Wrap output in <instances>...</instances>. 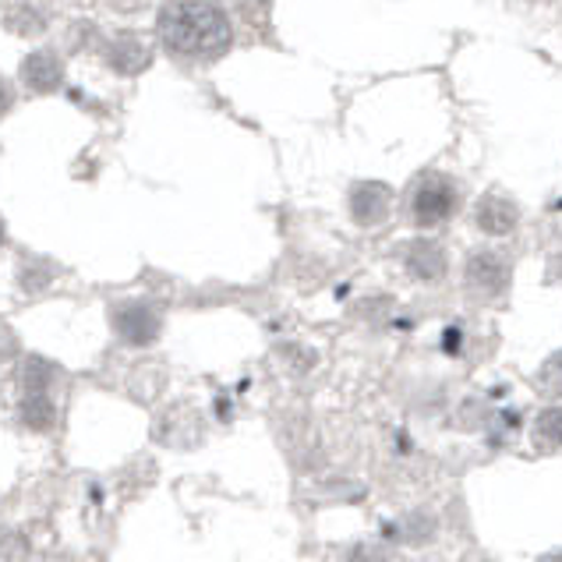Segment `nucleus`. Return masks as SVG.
I'll return each mask as SVG.
<instances>
[{
    "label": "nucleus",
    "mask_w": 562,
    "mask_h": 562,
    "mask_svg": "<svg viewBox=\"0 0 562 562\" xmlns=\"http://www.w3.org/2000/svg\"><path fill=\"white\" fill-rule=\"evenodd\" d=\"M159 36L173 54L216 57L231 46V22L209 0H170L159 11Z\"/></svg>",
    "instance_id": "1"
},
{
    "label": "nucleus",
    "mask_w": 562,
    "mask_h": 562,
    "mask_svg": "<svg viewBox=\"0 0 562 562\" xmlns=\"http://www.w3.org/2000/svg\"><path fill=\"white\" fill-rule=\"evenodd\" d=\"M411 220L422 223V227H431V223L449 220V213L457 209V188L442 173H425L422 181L411 191Z\"/></svg>",
    "instance_id": "2"
},
{
    "label": "nucleus",
    "mask_w": 562,
    "mask_h": 562,
    "mask_svg": "<svg viewBox=\"0 0 562 562\" xmlns=\"http://www.w3.org/2000/svg\"><path fill=\"white\" fill-rule=\"evenodd\" d=\"M477 227L492 234V237H503L517 227V205L503 195H485L477 202Z\"/></svg>",
    "instance_id": "3"
},
{
    "label": "nucleus",
    "mask_w": 562,
    "mask_h": 562,
    "mask_svg": "<svg viewBox=\"0 0 562 562\" xmlns=\"http://www.w3.org/2000/svg\"><path fill=\"white\" fill-rule=\"evenodd\" d=\"M385 209H390V191L382 184H361L355 191V216L361 223H375L385 216Z\"/></svg>",
    "instance_id": "4"
},
{
    "label": "nucleus",
    "mask_w": 562,
    "mask_h": 562,
    "mask_svg": "<svg viewBox=\"0 0 562 562\" xmlns=\"http://www.w3.org/2000/svg\"><path fill=\"white\" fill-rule=\"evenodd\" d=\"M425 266V277H436V272L446 266V255L431 245V240H417L414 245V251H411V266Z\"/></svg>",
    "instance_id": "5"
}]
</instances>
